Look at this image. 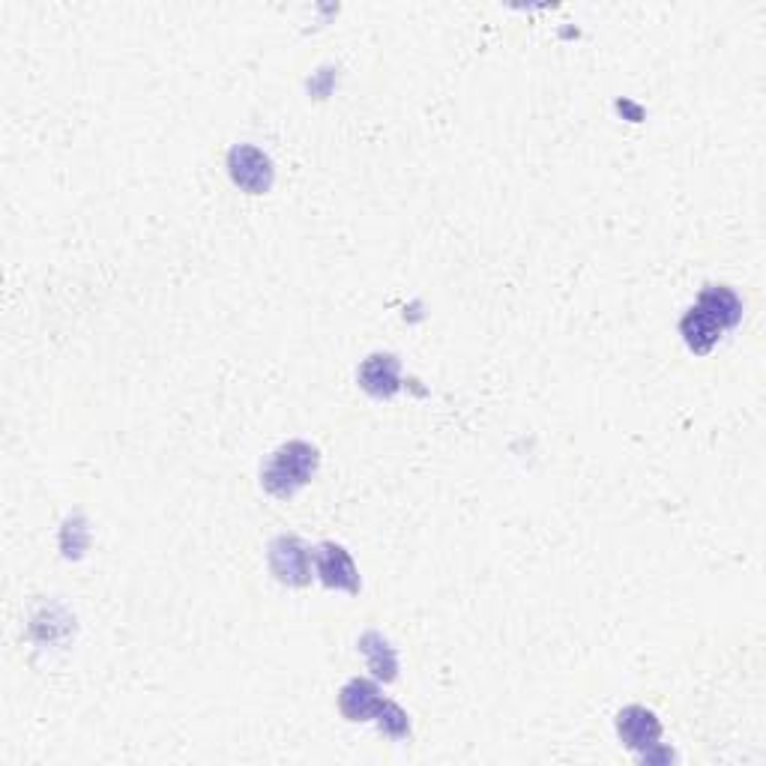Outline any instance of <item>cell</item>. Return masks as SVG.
Listing matches in <instances>:
<instances>
[{
  "instance_id": "obj_1",
  "label": "cell",
  "mask_w": 766,
  "mask_h": 766,
  "mask_svg": "<svg viewBox=\"0 0 766 766\" xmlns=\"http://www.w3.org/2000/svg\"><path fill=\"white\" fill-rule=\"evenodd\" d=\"M314 467H318L314 446L303 444V441H291L279 453H272V458L263 467V485L270 495L291 497L312 479Z\"/></svg>"
},
{
  "instance_id": "obj_2",
  "label": "cell",
  "mask_w": 766,
  "mask_h": 766,
  "mask_svg": "<svg viewBox=\"0 0 766 766\" xmlns=\"http://www.w3.org/2000/svg\"><path fill=\"white\" fill-rule=\"evenodd\" d=\"M314 555L297 536H279L270 545V569L279 581L291 587H303L312 581Z\"/></svg>"
},
{
  "instance_id": "obj_3",
  "label": "cell",
  "mask_w": 766,
  "mask_h": 766,
  "mask_svg": "<svg viewBox=\"0 0 766 766\" xmlns=\"http://www.w3.org/2000/svg\"><path fill=\"white\" fill-rule=\"evenodd\" d=\"M617 734H620L625 748H632V752H646V748L659 746L662 725H659V718H655L650 710H644V706H625L623 713L617 716Z\"/></svg>"
},
{
  "instance_id": "obj_4",
  "label": "cell",
  "mask_w": 766,
  "mask_h": 766,
  "mask_svg": "<svg viewBox=\"0 0 766 766\" xmlns=\"http://www.w3.org/2000/svg\"><path fill=\"white\" fill-rule=\"evenodd\" d=\"M314 569H318V574H321V581L327 587H339V590H351V593L360 590V574L353 569L351 555L344 551L342 545L323 542L314 551Z\"/></svg>"
},
{
  "instance_id": "obj_5",
  "label": "cell",
  "mask_w": 766,
  "mask_h": 766,
  "mask_svg": "<svg viewBox=\"0 0 766 766\" xmlns=\"http://www.w3.org/2000/svg\"><path fill=\"white\" fill-rule=\"evenodd\" d=\"M231 177L237 186L249 192H263L272 180L270 159L258 147H234L231 151Z\"/></svg>"
},
{
  "instance_id": "obj_6",
  "label": "cell",
  "mask_w": 766,
  "mask_h": 766,
  "mask_svg": "<svg viewBox=\"0 0 766 766\" xmlns=\"http://www.w3.org/2000/svg\"><path fill=\"white\" fill-rule=\"evenodd\" d=\"M680 330H683V339H686V344L695 353L713 351L718 339H722V333H725L722 321L701 303H697L695 309H689V314L683 318V323H680Z\"/></svg>"
},
{
  "instance_id": "obj_7",
  "label": "cell",
  "mask_w": 766,
  "mask_h": 766,
  "mask_svg": "<svg viewBox=\"0 0 766 766\" xmlns=\"http://www.w3.org/2000/svg\"><path fill=\"white\" fill-rule=\"evenodd\" d=\"M342 713L351 722H365V718H374L381 716L383 706H386V701H381V695H377V689L372 686V683H365V680H353V683H348L342 692Z\"/></svg>"
},
{
  "instance_id": "obj_8",
  "label": "cell",
  "mask_w": 766,
  "mask_h": 766,
  "mask_svg": "<svg viewBox=\"0 0 766 766\" xmlns=\"http://www.w3.org/2000/svg\"><path fill=\"white\" fill-rule=\"evenodd\" d=\"M360 383L372 395H393L398 390V360L390 353H374L360 369Z\"/></svg>"
},
{
  "instance_id": "obj_9",
  "label": "cell",
  "mask_w": 766,
  "mask_h": 766,
  "mask_svg": "<svg viewBox=\"0 0 766 766\" xmlns=\"http://www.w3.org/2000/svg\"><path fill=\"white\" fill-rule=\"evenodd\" d=\"M697 303L716 314L725 330H731V327H736V323L743 321V303H739V297H736L731 288H722V284H710V288L701 293V300H697Z\"/></svg>"
}]
</instances>
